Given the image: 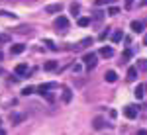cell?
<instances>
[{"mask_svg":"<svg viewBox=\"0 0 147 135\" xmlns=\"http://www.w3.org/2000/svg\"><path fill=\"white\" fill-rule=\"evenodd\" d=\"M134 94H136L137 100H141V98H143V94H145V86H143V84H137L136 90H134Z\"/></svg>","mask_w":147,"mask_h":135,"instance_id":"obj_8","label":"cell"},{"mask_svg":"<svg viewBox=\"0 0 147 135\" xmlns=\"http://www.w3.org/2000/svg\"><path fill=\"white\" fill-rule=\"evenodd\" d=\"M122 39H124V34H122L120 30H116V32L112 34V41H114V43H118V41H122Z\"/></svg>","mask_w":147,"mask_h":135,"instance_id":"obj_12","label":"cell"},{"mask_svg":"<svg viewBox=\"0 0 147 135\" xmlns=\"http://www.w3.org/2000/svg\"><path fill=\"white\" fill-rule=\"evenodd\" d=\"M143 43H145V45H147V35H145V39H143Z\"/></svg>","mask_w":147,"mask_h":135,"instance_id":"obj_30","label":"cell"},{"mask_svg":"<svg viewBox=\"0 0 147 135\" xmlns=\"http://www.w3.org/2000/svg\"><path fill=\"white\" fill-rule=\"evenodd\" d=\"M43 69H45V71H53V69H57V63L55 61H47L45 65H43Z\"/></svg>","mask_w":147,"mask_h":135,"instance_id":"obj_16","label":"cell"},{"mask_svg":"<svg viewBox=\"0 0 147 135\" xmlns=\"http://www.w3.org/2000/svg\"><path fill=\"white\" fill-rule=\"evenodd\" d=\"M2 73H4V71H2V69H0V75H2Z\"/></svg>","mask_w":147,"mask_h":135,"instance_id":"obj_32","label":"cell"},{"mask_svg":"<svg viewBox=\"0 0 147 135\" xmlns=\"http://www.w3.org/2000/svg\"><path fill=\"white\" fill-rule=\"evenodd\" d=\"M112 55H114V49H112V47H108V45H106V47H102V49H100V57H104V59H110Z\"/></svg>","mask_w":147,"mask_h":135,"instance_id":"obj_7","label":"cell"},{"mask_svg":"<svg viewBox=\"0 0 147 135\" xmlns=\"http://www.w3.org/2000/svg\"><path fill=\"white\" fill-rule=\"evenodd\" d=\"M131 4H134V0H125V6L127 8H131Z\"/></svg>","mask_w":147,"mask_h":135,"instance_id":"obj_28","label":"cell"},{"mask_svg":"<svg viewBox=\"0 0 147 135\" xmlns=\"http://www.w3.org/2000/svg\"><path fill=\"white\" fill-rule=\"evenodd\" d=\"M124 116L127 118V120H134V118H137V106H125Z\"/></svg>","mask_w":147,"mask_h":135,"instance_id":"obj_2","label":"cell"},{"mask_svg":"<svg viewBox=\"0 0 147 135\" xmlns=\"http://www.w3.org/2000/svg\"><path fill=\"white\" fill-rule=\"evenodd\" d=\"M92 127H94L96 131H100L102 127H104V120H102V118H94V122H92Z\"/></svg>","mask_w":147,"mask_h":135,"instance_id":"obj_10","label":"cell"},{"mask_svg":"<svg viewBox=\"0 0 147 135\" xmlns=\"http://www.w3.org/2000/svg\"><path fill=\"white\" fill-rule=\"evenodd\" d=\"M137 79V69L136 67H129L127 69V80L131 82V80H136Z\"/></svg>","mask_w":147,"mask_h":135,"instance_id":"obj_11","label":"cell"},{"mask_svg":"<svg viewBox=\"0 0 147 135\" xmlns=\"http://www.w3.org/2000/svg\"><path fill=\"white\" fill-rule=\"evenodd\" d=\"M108 34H110L108 30H106V32H102V34H100V39H106V37H108Z\"/></svg>","mask_w":147,"mask_h":135,"instance_id":"obj_27","label":"cell"},{"mask_svg":"<svg viewBox=\"0 0 147 135\" xmlns=\"http://www.w3.org/2000/svg\"><path fill=\"white\" fill-rule=\"evenodd\" d=\"M94 20H102V12H94Z\"/></svg>","mask_w":147,"mask_h":135,"instance_id":"obj_26","label":"cell"},{"mask_svg":"<svg viewBox=\"0 0 147 135\" xmlns=\"http://www.w3.org/2000/svg\"><path fill=\"white\" fill-rule=\"evenodd\" d=\"M24 120V116H14V118H12V122H22Z\"/></svg>","mask_w":147,"mask_h":135,"instance_id":"obj_25","label":"cell"},{"mask_svg":"<svg viewBox=\"0 0 147 135\" xmlns=\"http://www.w3.org/2000/svg\"><path fill=\"white\" fill-rule=\"evenodd\" d=\"M129 57H131V51H129V49H125V51H124V59H129Z\"/></svg>","mask_w":147,"mask_h":135,"instance_id":"obj_24","label":"cell"},{"mask_svg":"<svg viewBox=\"0 0 147 135\" xmlns=\"http://www.w3.org/2000/svg\"><path fill=\"white\" fill-rule=\"evenodd\" d=\"M108 14H110V16H116V14H120V8H118V6H110V8H108Z\"/></svg>","mask_w":147,"mask_h":135,"instance_id":"obj_18","label":"cell"},{"mask_svg":"<svg viewBox=\"0 0 147 135\" xmlns=\"http://www.w3.org/2000/svg\"><path fill=\"white\" fill-rule=\"evenodd\" d=\"M0 61H2V53H0Z\"/></svg>","mask_w":147,"mask_h":135,"instance_id":"obj_33","label":"cell"},{"mask_svg":"<svg viewBox=\"0 0 147 135\" xmlns=\"http://www.w3.org/2000/svg\"><path fill=\"white\" fill-rule=\"evenodd\" d=\"M104 79H106V82H116V80H118V75H116L114 71H108V73L104 75Z\"/></svg>","mask_w":147,"mask_h":135,"instance_id":"obj_9","label":"cell"},{"mask_svg":"<svg viewBox=\"0 0 147 135\" xmlns=\"http://www.w3.org/2000/svg\"><path fill=\"white\" fill-rule=\"evenodd\" d=\"M49 88H55V84H41V86L35 88V92L41 94V96H47V90H49Z\"/></svg>","mask_w":147,"mask_h":135,"instance_id":"obj_4","label":"cell"},{"mask_svg":"<svg viewBox=\"0 0 147 135\" xmlns=\"http://www.w3.org/2000/svg\"><path fill=\"white\" fill-rule=\"evenodd\" d=\"M139 69H143V71H147V61H139Z\"/></svg>","mask_w":147,"mask_h":135,"instance_id":"obj_23","label":"cell"},{"mask_svg":"<svg viewBox=\"0 0 147 135\" xmlns=\"http://www.w3.org/2000/svg\"><path fill=\"white\" fill-rule=\"evenodd\" d=\"M16 73H18V75H28V65H26V63H20V65L16 67Z\"/></svg>","mask_w":147,"mask_h":135,"instance_id":"obj_14","label":"cell"},{"mask_svg":"<svg viewBox=\"0 0 147 135\" xmlns=\"http://www.w3.org/2000/svg\"><path fill=\"white\" fill-rule=\"evenodd\" d=\"M139 6H147V0H141V2H139Z\"/></svg>","mask_w":147,"mask_h":135,"instance_id":"obj_29","label":"cell"},{"mask_svg":"<svg viewBox=\"0 0 147 135\" xmlns=\"http://www.w3.org/2000/svg\"><path fill=\"white\" fill-rule=\"evenodd\" d=\"M24 49H26V45L16 43V45H12V47H10V53H12V55H20V53H24Z\"/></svg>","mask_w":147,"mask_h":135,"instance_id":"obj_6","label":"cell"},{"mask_svg":"<svg viewBox=\"0 0 147 135\" xmlns=\"http://www.w3.org/2000/svg\"><path fill=\"white\" fill-rule=\"evenodd\" d=\"M131 30H134L136 34H141V32H143V24L141 22H131Z\"/></svg>","mask_w":147,"mask_h":135,"instance_id":"obj_13","label":"cell"},{"mask_svg":"<svg viewBox=\"0 0 147 135\" xmlns=\"http://www.w3.org/2000/svg\"><path fill=\"white\" fill-rule=\"evenodd\" d=\"M145 88H147V86H145Z\"/></svg>","mask_w":147,"mask_h":135,"instance_id":"obj_34","label":"cell"},{"mask_svg":"<svg viewBox=\"0 0 147 135\" xmlns=\"http://www.w3.org/2000/svg\"><path fill=\"white\" fill-rule=\"evenodd\" d=\"M34 92H35V90L32 88V86H26V88L22 90V94H24V96H30V94H34Z\"/></svg>","mask_w":147,"mask_h":135,"instance_id":"obj_19","label":"cell"},{"mask_svg":"<svg viewBox=\"0 0 147 135\" xmlns=\"http://www.w3.org/2000/svg\"><path fill=\"white\" fill-rule=\"evenodd\" d=\"M114 0H96V6H104V4H112Z\"/></svg>","mask_w":147,"mask_h":135,"instance_id":"obj_21","label":"cell"},{"mask_svg":"<svg viewBox=\"0 0 147 135\" xmlns=\"http://www.w3.org/2000/svg\"><path fill=\"white\" fill-rule=\"evenodd\" d=\"M79 10H80L79 4H73V6H71V14H75V16H77V14H79Z\"/></svg>","mask_w":147,"mask_h":135,"instance_id":"obj_20","label":"cell"},{"mask_svg":"<svg viewBox=\"0 0 147 135\" xmlns=\"http://www.w3.org/2000/svg\"><path fill=\"white\" fill-rule=\"evenodd\" d=\"M10 41V35H0V43H8Z\"/></svg>","mask_w":147,"mask_h":135,"instance_id":"obj_22","label":"cell"},{"mask_svg":"<svg viewBox=\"0 0 147 135\" xmlns=\"http://www.w3.org/2000/svg\"><path fill=\"white\" fill-rule=\"evenodd\" d=\"M55 28H61V30H67L69 28V20L65 18V16H59L55 20Z\"/></svg>","mask_w":147,"mask_h":135,"instance_id":"obj_3","label":"cell"},{"mask_svg":"<svg viewBox=\"0 0 147 135\" xmlns=\"http://www.w3.org/2000/svg\"><path fill=\"white\" fill-rule=\"evenodd\" d=\"M80 28H86L88 24H90V18H79V22H77Z\"/></svg>","mask_w":147,"mask_h":135,"instance_id":"obj_17","label":"cell"},{"mask_svg":"<svg viewBox=\"0 0 147 135\" xmlns=\"http://www.w3.org/2000/svg\"><path fill=\"white\" fill-rule=\"evenodd\" d=\"M82 61H84V65H86L88 71L96 67V55H94V53H86V55L82 57Z\"/></svg>","mask_w":147,"mask_h":135,"instance_id":"obj_1","label":"cell"},{"mask_svg":"<svg viewBox=\"0 0 147 135\" xmlns=\"http://www.w3.org/2000/svg\"><path fill=\"white\" fill-rule=\"evenodd\" d=\"M71 98H73V92H71L69 88H65V90H63V102H65V104H69V102H71Z\"/></svg>","mask_w":147,"mask_h":135,"instance_id":"obj_15","label":"cell"},{"mask_svg":"<svg viewBox=\"0 0 147 135\" xmlns=\"http://www.w3.org/2000/svg\"><path fill=\"white\" fill-rule=\"evenodd\" d=\"M0 133H4V129H2V127H0Z\"/></svg>","mask_w":147,"mask_h":135,"instance_id":"obj_31","label":"cell"},{"mask_svg":"<svg viewBox=\"0 0 147 135\" xmlns=\"http://www.w3.org/2000/svg\"><path fill=\"white\" fill-rule=\"evenodd\" d=\"M61 10H63V4H49L45 8L47 14H57V12H61Z\"/></svg>","mask_w":147,"mask_h":135,"instance_id":"obj_5","label":"cell"}]
</instances>
